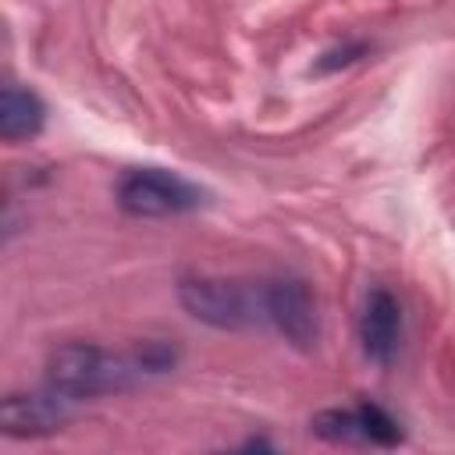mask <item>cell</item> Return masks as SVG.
Listing matches in <instances>:
<instances>
[{"mask_svg":"<svg viewBox=\"0 0 455 455\" xmlns=\"http://www.w3.org/2000/svg\"><path fill=\"white\" fill-rule=\"evenodd\" d=\"M398 334H402V306L387 288H373L363 302L359 313V341L366 359L387 366L395 348H398Z\"/></svg>","mask_w":455,"mask_h":455,"instance_id":"52a82bcc","label":"cell"},{"mask_svg":"<svg viewBox=\"0 0 455 455\" xmlns=\"http://www.w3.org/2000/svg\"><path fill=\"white\" fill-rule=\"evenodd\" d=\"M43 124H46V107H43V100H39L32 89L7 85L4 96H0V135H4L7 142H18V139L39 135Z\"/></svg>","mask_w":455,"mask_h":455,"instance_id":"ba28073f","label":"cell"},{"mask_svg":"<svg viewBox=\"0 0 455 455\" xmlns=\"http://www.w3.org/2000/svg\"><path fill=\"white\" fill-rule=\"evenodd\" d=\"M206 192L160 167H132L117 181V206L132 217H178L199 210Z\"/></svg>","mask_w":455,"mask_h":455,"instance_id":"3957f363","label":"cell"},{"mask_svg":"<svg viewBox=\"0 0 455 455\" xmlns=\"http://www.w3.org/2000/svg\"><path fill=\"white\" fill-rule=\"evenodd\" d=\"M359 50H363V46H345V50H341V64L355 60L352 53H359ZM327 57H338V53H327ZM334 64H338V60H323V64H320V71H323V68H334Z\"/></svg>","mask_w":455,"mask_h":455,"instance_id":"9c48e42d","label":"cell"},{"mask_svg":"<svg viewBox=\"0 0 455 455\" xmlns=\"http://www.w3.org/2000/svg\"><path fill=\"white\" fill-rule=\"evenodd\" d=\"M259 302H263V323L274 327L288 345L299 352H309L320 338V316L316 299L302 277H270L259 281Z\"/></svg>","mask_w":455,"mask_h":455,"instance_id":"277c9868","label":"cell"},{"mask_svg":"<svg viewBox=\"0 0 455 455\" xmlns=\"http://www.w3.org/2000/svg\"><path fill=\"white\" fill-rule=\"evenodd\" d=\"M313 434L334 444H373L395 448L402 441V427L373 402H359L352 409H323L313 416Z\"/></svg>","mask_w":455,"mask_h":455,"instance_id":"5b68a950","label":"cell"},{"mask_svg":"<svg viewBox=\"0 0 455 455\" xmlns=\"http://www.w3.org/2000/svg\"><path fill=\"white\" fill-rule=\"evenodd\" d=\"M178 302L188 316L199 323H210L217 331H242L252 323H263V302H259V281H224V277H181Z\"/></svg>","mask_w":455,"mask_h":455,"instance_id":"7a4b0ae2","label":"cell"},{"mask_svg":"<svg viewBox=\"0 0 455 455\" xmlns=\"http://www.w3.org/2000/svg\"><path fill=\"white\" fill-rule=\"evenodd\" d=\"M174 359V348L164 341H142L124 355H114L92 341H68L46 359V387L71 402H82L107 391H124L149 377H164Z\"/></svg>","mask_w":455,"mask_h":455,"instance_id":"6da1fadb","label":"cell"},{"mask_svg":"<svg viewBox=\"0 0 455 455\" xmlns=\"http://www.w3.org/2000/svg\"><path fill=\"white\" fill-rule=\"evenodd\" d=\"M71 398L57 395L53 387L32 391V395H7L0 405V423L7 437H43L60 430V423L71 416Z\"/></svg>","mask_w":455,"mask_h":455,"instance_id":"8992f818","label":"cell"}]
</instances>
